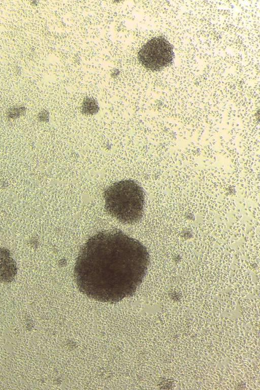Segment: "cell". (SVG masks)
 Instances as JSON below:
<instances>
[{
  "label": "cell",
  "instance_id": "cell-4",
  "mask_svg": "<svg viewBox=\"0 0 260 390\" xmlns=\"http://www.w3.org/2000/svg\"><path fill=\"white\" fill-rule=\"evenodd\" d=\"M99 109L95 101L91 99H87L83 103L82 110L84 113L92 114Z\"/></svg>",
  "mask_w": 260,
  "mask_h": 390
},
{
  "label": "cell",
  "instance_id": "cell-2",
  "mask_svg": "<svg viewBox=\"0 0 260 390\" xmlns=\"http://www.w3.org/2000/svg\"><path fill=\"white\" fill-rule=\"evenodd\" d=\"M107 213L123 223L132 224L142 217L144 193L140 186L132 180L115 182L104 192Z\"/></svg>",
  "mask_w": 260,
  "mask_h": 390
},
{
  "label": "cell",
  "instance_id": "cell-3",
  "mask_svg": "<svg viewBox=\"0 0 260 390\" xmlns=\"http://www.w3.org/2000/svg\"><path fill=\"white\" fill-rule=\"evenodd\" d=\"M172 44L164 37L148 41L139 50L138 58L146 69L158 71L169 65L174 57Z\"/></svg>",
  "mask_w": 260,
  "mask_h": 390
},
{
  "label": "cell",
  "instance_id": "cell-1",
  "mask_svg": "<svg viewBox=\"0 0 260 390\" xmlns=\"http://www.w3.org/2000/svg\"><path fill=\"white\" fill-rule=\"evenodd\" d=\"M149 256L139 241L113 229L90 237L76 259L79 290L96 301L115 303L132 297L147 270Z\"/></svg>",
  "mask_w": 260,
  "mask_h": 390
}]
</instances>
